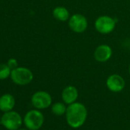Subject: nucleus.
Returning a JSON list of instances; mask_svg holds the SVG:
<instances>
[{
    "mask_svg": "<svg viewBox=\"0 0 130 130\" xmlns=\"http://www.w3.org/2000/svg\"><path fill=\"white\" fill-rule=\"evenodd\" d=\"M112 55V50L108 44H100L94 51L93 56L96 61L104 63L108 61Z\"/></svg>",
    "mask_w": 130,
    "mask_h": 130,
    "instance_id": "obj_9",
    "label": "nucleus"
},
{
    "mask_svg": "<svg viewBox=\"0 0 130 130\" xmlns=\"http://www.w3.org/2000/svg\"><path fill=\"white\" fill-rule=\"evenodd\" d=\"M0 119H1V117H0Z\"/></svg>",
    "mask_w": 130,
    "mask_h": 130,
    "instance_id": "obj_18",
    "label": "nucleus"
},
{
    "mask_svg": "<svg viewBox=\"0 0 130 130\" xmlns=\"http://www.w3.org/2000/svg\"><path fill=\"white\" fill-rule=\"evenodd\" d=\"M106 84L110 91L113 93H119L125 88V82L122 76L114 74L108 77Z\"/></svg>",
    "mask_w": 130,
    "mask_h": 130,
    "instance_id": "obj_8",
    "label": "nucleus"
},
{
    "mask_svg": "<svg viewBox=\"0 0 130 130\" xmlns=\"http://www.w3.org/2000/svg\"><path fill=\"white\" fill-rule=\"evenodd\" d=\"M38 130H39V129H38Z\"/></svg>",
    "mask_w": 130,
    "mask_h": 130,
    "instance_id": "obj_19",
    "label": "nucleus"
},
{
    "mask_svg": "<svg viewBox=\"0 0 130 130\" xmlns=\"http://www.w3.org/2000/svg\"><path fill=\"white\" fill-rule=\"evenodd\" d=\"M12 70L7 63H0V80L7 79L11 75Z\"/></svg>",
    "mask_w": 130,
    "mask_h": 130,
    "instance_id": "obj_14",
    "label": "nucleus"
},
{
    "mask_svg": "<svg viewBox=\"0 0 130 130\" xmlns=\"http://www.w3.org/2000/svg\"><path fill=\"white\" fill-rule=\"evenodd\" d=\"M78 90L74 86H68L65 87L62 93H61V97L64 103L66 104H72L75 103L78 98Z\"/></svg>",
    "mask_w": 130,
    "mask_h": 130,
    "instance_id": "obj_10",
    "label": "nucleus"
},
{
    "mask_svg": "<svg viewBox=\"0 0 130 130\" xmlns=\"http://www.w3.org/2000/svg\"><path fill=\"white\" fill-rule=\"evenodd\" d=\"M10 77L13 83L19 86H25L30 84L34 78L32 71L24 67H18L12 70Z\"/></svg>",
    "mask_w": 130,
    "mask_h": 130,
    "instance_id": "obj_2",
    "label": "nucleus"
},
{
    "mask_svg": "<svg viewBox=\"0 0 130 130\" xmlns=\"http://www.w3.org/2000/svg\"><path fill=\"white\" fill-rule=\"evenodd\" d=\"M18 130H27V129H25V128H21V129H18Z\"/></svg>",
    "mask_w": 130,
    "mask_h": 130,
    "instance_id": "obj_17",
    "label": "nucleus"
},
{
    "mask_svg": "<svg viewBox=\"0 0 130 130\" xmlns=\"http://www.w3.org/2000/svg\"><path fill=\"white\" fill-rule=\"evenodd\" d=\"M7 65L11 68V70H13L18 68V61L15 58H10L7 61Z\"/></svg>",
    "mask_w": 130,
    "mask_h": 130,
    "instance_id": "obj_15",
    "label": "nucleus"
},
{
    "mask_svg": "<svg viewBox=\"0 0 130 130\" xmlns=\"http://www.w3.org/2000/svg\"><path fill=\"white\" fill-rule=\"evenodd\" d=\"M15 105V100L10 93H6L0 96V110L6 112L13 109Z\"/></svg>",
    "mask_w": 130,
    "mask_h": 130,
    "instance_id": "obj_11",
    "label": "nucleus"
},
{
    "mask_svg": "<svg viewBox=\"0 0 130 130\" xmlns=\"http://www.w3.org/2000/svg\"><path fill=\"white\" fill-rule=\"evenodd\" d=\"M68 25L71 31L75 33H83L88 27L87 18L81 14H74L68 20Z\"/></svg>",
    "mask_w": 130,
    "mask_h": 130,
    "instance_id": "obj_7",
    "label": "nucleus"
},
{
    "mask_svg": "<svg viewBox=\"0 0 130 130\" xmlns=\"http://www.w3.org/2000/svg\"><path fill=\"white\" fill-rule=\"evenodd\" d=\"M65 116L68 124L71 128H78L82 126L87 120V109L84 104L75 102L68 105Z\"/></svg>",
    "mask_w": 130,
    "mask_h": 130,
    "instance_id": "obj_1",
    "label": "nucleus"
},
{
    "mask_svg": "<svg viewBox=\"0 0 130 130\" xmlns=\"http://www.w3.org/2000/svg\"><path fill=\"white\" fill-rule=\"evenodd\" d=\"M54 18L60 22H67L70 19V12L68 9L63 6H57L52 12Z\"/></svg>",
    "mask_w": 130,
    "mask_h": 130,
    "instance_id": "obj_12",
    "label": "nucleus"
},
{
    "mask_svg": "<svg viewBox=\"0 0 130 130\" xmlns=\"http://www.w3.org/2000/svg\"><path fill=\"white\" fill-rule=\"evenodd\" d=\"M23 121L29 130H38L43 125L44 118L38 109H31L25 114Z\"/></svg>",
    "mask_w": 130,
    "mask_h": 130,
    "instance_id": "obj_4",
    "label": "nucleus"
},
{
    "mask_svg": "<svg viewBox=\"0 0 130 130\" xmlns=\"http://www.w3.org/2000/svg\"><path fill=\"white\" fill-rule=\"evenodd\" d=\"M128 72H129V74H130V64H129V66H128Z\"/></svg>",
    "mask_w": 130,
    "mask_h": 130,
    "instance_id": "obj_16",
    "label": "nucleus"
},
{
    "mask_svg": "<svg viewBox=\"0 0 130 130\" xmlns=\"http://www.w3.org/2000/svg\"><path fill=\"white\" fill-rule=\"evenodd\" d=\"M116 20L108 15H101L94 22L96 30L102 35H108L112 32L116 28Z\"/></svg>",
    "mask_w": 130,
    "mask_h": 130,
    "instance_id": "obj_5",
    "label": "nucleus"
},
{
    "mask_svg": "<svg viewBox=\"0 0 130 130\" xmlns=\"http://www.w3.org/2000/svg\"><path fill=\"white\" fill-rule=\"evenodd\" d=\"M67 106H65L64 103L60 102H57L54 103L51 106V112L54 115L57 116H61L63 115H65L67 111Z\"/></svg>",
    "mask_w": 130,
    "mask_h": 130,
    "instance_id": "obj_13",
    "label": "nucleus"
},
{
    "mask_svg": "<svg viewBox=\"0 0 130 130\" xmlns=\"http://www.w3.org/2000/svg\"><path fill=\"white\" fill-rule=\"evenodd\" d=\"M31 103L37 109H44L51 105L52 98L50 93L46 91H38L32 95Z\"/></svg>",
    "mask_w": 130,
    "mask_h": 130,
    "instance_id": "obj_6",
    "label": "nucleus"
},
{
    "mask_svg": "<svg viewBox=\"0 0 130 130\" xmlns=\"http://www.w3.org/2000/svg\"><path fill=\"white\" fill-rule=\"evenodd\" d=\"M22 118L20 114L15 111H9L5 112L0 119L1 124L8 130H18L22 125Z\"/></svg>",
    "mask_w": 130,
    "mask_h": 130,
    "instance_id": "obj_3",
    "label": "nucleus"
}]
</instances>
